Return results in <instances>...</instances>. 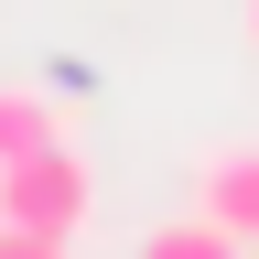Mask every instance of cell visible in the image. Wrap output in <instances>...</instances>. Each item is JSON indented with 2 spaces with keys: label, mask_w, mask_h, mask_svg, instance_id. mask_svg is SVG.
Wrapping results in <instances>:
<instances>
[{
  "label": "cell",
  "mask_w": 259,
  "mask_h": 259,
  "mask_svg": "<svg viewBox=\"0 0 259 259\" xmlns=\"http://www.w3.org/2000/svg\"><path fill=\"white\" fill-rule=\"evenodd\" d=\"M87 216H97V173L65 141L0 173V227H22V238H87Z\"/></svg>",
  "instance_id": "6da1fadb"
},
{
  "label": "cell",
  "mask_w": 259,
  "mask_h": 259,
  "mask_svg": "<svg viewBox=\"0 0 259 259\" xmlns=\"http://www.w3.org/2000/svg\"><path fill=\"white\" fill-rule=\"evenodd\" d=\"M194 194H205L194 216H216L227 238H248V248H259V141H238V151H205Z\"/></svg>",
  "instance_id": "7a4b0ae2"
},
{
  "label": "cell",
  "mask_w": 259,
  "mask_h": 259,
  "mask_svg": "<svg viewBox=\"0 0 259 259\" xmlns=\"http://www.w3.org/2000/svg\"><path fill=\"white\" fill-rule=\"evenodd\" d=\"M54 141H65L54 97H44V87H0V173H11V162H32V151H54Z\"/></svg>",
  "instance_id": "3957f363"
},
{
  "label": "cell",
  "mask_w": 259,
  "mask_h": 259,
  "mask_svg": "<svg viewBox=\"0 0 259 259\" xmlns=\"http://www.w3.org/2000/svg\"><path fill=\"white\" fill-rule=\"evenodd\" d=\"M141 259H248V238H227L216 216H173V227H151Z\"/></svg>",
  "instance_id": "277c9868"
},
{
  "label": "cell",
  "mask_w": 259,
  "mask_h": 259,
  "mask_svg": "<svg viewBox=\"0 0 259 259\" xmlns=\"http://www.w3.org/2000/svg\"><path fill=\"white\" fill-rule=\"evenodd\" d=\"M0 259H76V238H22V227H0Z\"/></svg>",
  "instance_id": "5b68a950"
},
{
  "label": "cell",
  "mask_w": 259,
  "mask_h": 259,
  "mask_svg": "<svg viewBox=\"0 0 259 259\" xmlns=\"http://www.w3.org/2000/svg\"><path fill=\"white\" fill-rule=\"evenodd\" d=\"M248 44H259V0H248Z\"/></svg>",
  "instance_id": "8992f818"
}]
</instances>
